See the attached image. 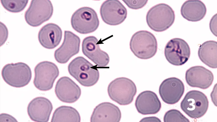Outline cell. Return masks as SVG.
I'll use <instances>...</instances> for the list:
<instances>
[{"label":"cell","mask_w":217,"mask_h":122,"mask_svg":"<svg viewBox=\"0 0 217 122\" xmlns=\"http://www.w3.org/2000/svg\"><path fill=\"white\" fill-rule=\"evenodd\" d=\"M69 74L81 85L86 87L93 86L98 82L99 72L94 66L82 56L77 57L68 66Z\"/></svg>","instance_id":"obj_1"},{"label":"cell","mask_w":217,"mask_h":122,"mask_svg":"<svg viewBox=\"0 0 217 122\" xmlns=\"http://www.w3.org/2000/svg\"><path fill=\"white\" fill-rule=\"evenodd\" d=\"M130 48L137 58L143 59H150L156 53L158 48L156 39L152 33L146 30H140L132 36Z\"/></svg>","instance_id":"obj_2"},{"label":"cell","mask_w":217,"mask_h":122,"mask_svg":"<svg viewBox=\"0 0 217 122\" xmlns=\"http://www.w3.org/2000/svg\"><path fill=\"white\" fill-rule=\"evenodd\" d=\"M175 12L168 5L160 3L151 8L147 12L146 20L149 27L158 32L165 31L174 23Z\"/></svg>","instance_id":"obj_3"},{"label":"cell","mask_w":217,"mask_h":122,"mask_svg":"<svg viewBox=\"0 0 217 122\" xmlns=\"http://www.w3.org/2000/svg\"><path fill=\"white\" fill-rule=\"evenodd\" d=\"M107 92L110 98L122 105L130 104L133 101L137 89L134 82L124 77L115 78L108 84Z\"/></svg>","instance_id":"obj_4"},{"label":"cell","mask_w":217,"mask_h":122,"mask_svg":"<svg viewBox=\"0 0 217 122\" xmlns=\"http://www.w3.org/2000/svg\"><path fill=\"white\" fill-rule=\"evenodd\" d=\"M1 74L7 84L16 88L27 85L30 82L32 75L30 67L21 62L6 64L2 68Z\"/></svg>","instance_id":"obj_5"},{"label":"cell","mask_w":217,"mask_h":122,"mask_svg":"<svg viewBox=\"0 0 217 122\" xmlns=\"http://www.w3.org/2000/svg\"><path fill=\"white\" fill-rule=\"evenodd\" d=\"M207 96L203 92L192 90L187 93L181 101L180 107L182 110L192 118H199L204 116L209 107Z\"/></svg>","instance_id":"obj_6"},{"label":"cell","mask_w":217,"mask_h":122,"mask_svg":"<svg viewBox=\"0 0 217 122\" xmlns=\"http://www.w3.org/2000/svg\"><path fill=\"white\" fill-rule=\"evenodd\" d=\"M99 24L97 14L93 8L87 7L79 8L72 14L71 24L77 32L85 34L95 31Z\"/></svg>","instance_id":"obj_7"},{"label":"cell","mask_w":217,"mask_h":122,"mask_svg":"<svg viewBox=\"0 0 217 122\" xmlns=\"http://www.w3.org/2000/svg\"><path fill=\"white\" fill-rule=\"evenodd\" d=\"M33 83L35 87L42 91L51 90L59 75V70L54 63L43 61L38 63L34 69Z\"/></svg>","instance_id":"obj_8"},{"label":"cell","mask_w":217,"mask_h":122,"mask_svg":"<svg viewBox=\"0 0 217 122\" xmlns=\"http://www.w3.org/2000/svg\"><path fill=\"white\" fill-rule=\"evenodd\" d=\"M53 8L49 0H33L26 11L25 19L33 27H37L48 20L52 16Z\"/></svg>","instance_id":"obj_9"},{"label":"cell","mask_w":217,"mask_h":122,"mask_svg":"<svg viewBox=\"0 0 217 122\" xmlns=\"http://www.w3.org/2000/svg\"><path fill=\"white\" fill-rule=\"evenodd\" d=\"M190 50L188 43L180 38H174L169 40L164 49V55L168 61L171 64L180 66L188 60Z\"/></svg>","instance_id":"obj_10"},{"label":"cell","mask_w":217,"mask_h":122,"mask_svg":"<svg viewBox=\"0 0 217 122\" xmlns=\"http://www.w3.org/2000/svg\"><path fill=\"white\" fill-rule=\"evenodd\" d=\"M100 13L103 21L111 26L121 24L125 20L127 15L126 8L118 0L104 1L100 7Z\"/></svg>","instance_id":"obj_11"},{"label":"cell","mask_w":217,"mask_h":122,"mask_svg":"<svg viewBox=\"0 0 217 122\" xmlns=\"http://www.w3.org/2000/svg\"><path fill=\"white\" fill-rule=\"evenodd\" d=\"M182 81L175 77L163 80L159 88V93L162 101L169 105H173L180 100L184 91Z\"/></svg>","instance_id":"obj_12"},{"label":"cell","mask_w":217,"mask_h":122,"mask_svg":"<svg viewBox=\"0 0 217 122\" xmlns=\"http://www.w3.org/2000/svg\"><path fill=\"white\" fill-rule=\"evenodd\" d=\"M80 40L79 37L71 31H64V39L61 45L54 52L56 60L58 63H67L79 51Z\"/></svg>","instance_id":"obj_13"},{"label":"cell","mask_w":217,"mask_h":122,"mask_svg":"<svg viewBox=\"0 0 217 122\" xmlns=\"http://www.w3.org/2000/svg\"><path fill=\"white\" fill-rule=\"evenodd\" d=\"M55 92L58 99L66 103L77 101L81 94L80 87L72 79L67 76L60 78L56 82Z\"/></svg>","instance_id":"obj_14"},{"label":"cell","mask_w":217,"mask_h":122,"mask_svg":"<svg viewBox=\"0 0 217 122\" xmlns=\"http://www.w3.org/2000/svg\"><path fill=\"white\" fill-rule=\"evenodd\" d=\"M98 40L95 36H90L83 40L82 51L84 55L99 67H105L109 62V55L101 50L98 44Z\"/></svg>","instance_id":"obj_15"},{"label":"cell","mask_w":217,"mask_h":122,"mask_svg":"<svg viewBox=\"0 0 217 122\" xmlns=\"http://www.w3.org/2000/svg\"><path fill=\"white\" fill-rule=\"evenodd\" d=\"M185 78L189 86L206 89L212 84L214 76L210 70L198 66L191 67L188 69L186 72Z\"/></svg>","instance_id":"obj_16"},{"label":"cell","mask_w":217,"mask_h":122,"mask_svg":"<svg viewBox=\"0 0 217 122\" xmlns=\"http://www.w3.org/2000/svg\"><path fill=\"white\" fill-rule=\"evenodd\" d=\"M53 109L51 102L43 97H37L29 103L27 112L30 119L37 122H47Z\"/></svg>","instance_id":"obj_17"},{"label":"cell","mask_w":217,"mask_h":122,"mask_svg":"<svg viewBox=\"0 0 217 122\" xmlns=\"http://www.w3.org/2000/svg\"><path fill=\"white\" fill-rule=\"evenodd\" d=\"M135 105L139 113L143 115L155 114L161 108V103L156 94L150 90H145L137 96Z\"/></svg>","instance_id":"obj_18"},{"label":"cell","mask_w":217,"mask_h":122,"mask_svg":"<svg viewBox=\"0 0 217 122\" xmlns=\"http://www.w3.org/2000/svg\"><path fill=\"white\" fill-rule=\"evenodd\" d=\"M121 116V111L117 106L109 102H103L94 108L90 120L92 122H118Z\"/></svg>","instance_id":"obj_19"},{"label":"cell","mask_w":217,"mask_h":122,"mask_svg":"<svg viewBox=\"0 0 217 122\" xmlns=\"http://www.w3.org/2000/svg\"><path fill=\"white\" fill-rule=\"evenodd\" d=\"M62 32L60 27L57 24L50 23L43 26L38 34V40L44 48L49 49L56 47L61 41Z\"/></svg>","instance_id":"obj_20"},{"label":"cell","mask_w":217,"mask_h":122,"mask_svg":"<svg viewBox=\"0 0 217 122\" xmlns=\"http://www.w3.org/2000/svg\"><path fill=\"white\" fill-rule=\"evenodd\" d=\"M206 13L204 4L198 0H190L184 2L181 9V13L183 18L191 22H197L202 20Z\"/></svg>","instance_id":"obj_21"},{"label":"cell","mask_w":217,"mask_h":122,"mask_svg":"<svg viewBox=\"0 0 217 122\" xmlns=\"http://www.w3.org/2000/svg\"><path fill=\"white\" fill-rule=\"evenodd\" d=\"M198 56L204 64L213 69L217 68V43L209 40L203 43L198 50Z\"/></svg>","instance_id":"obj_22"},{"label":"cell","mask_w":217,"mask_h":122,"mask_svg":"<svg viewBox=\"0 0 217 122\" xmlns=\"http://www.w3.org/2000/svg\"><path fill=\"white\" fill-rule=\"evenodd\" d=\"M80 121V117L77 111L70 106H61L54 111L51 121L76 122Z\"/></svg>","instance_id":"obj_23"},{"label":"cell","mask_w":217,"mask_h":122,"mask_svg":"<svg viewBox=\"0 0 217 122\" xmlns=\"http://www.w3.org/2000/svg\"><path fill=\"white\" fill-rule=\"evenodd\" d=\"M28 0H1L3 7L10 12L17 13L23 11L27 4Z\"/></svg>","instance_id":"obj_24"},{"label":"cell","mask_w":217,"mask_h":122,"mask_svg":"<svg viewBox=\"0 0 217 122\" xmlns=\"http://www.w3.org/2000/svg\"><path fill=\"white\" fill-rule=\"evenodd\" d=\"M163 120L164 122H190L180 111L175 109H171L167 111L164 115Z\"/></svg>","instance_id":"obj_25"},{"label":"cell","mask_w":217,"mask_h":122,"mask_svg":"<svg viewBox=\"0 0 217 122\" xmlns=\"http://www.w3.org/2000/svg\"><path fill=\"white\" fill-rule=\"evenodd\" d=\"M123 2L130 8L138 9L143 8L147 4L148 0H123Z\"/></svg>","instance_id":"obj_26"},{"label":"cell","mask_w":217,"mask_h":122,"mask_svg":"<svg viewBox=\"0 0 217 122\" xmlns=\"http://www.w3.org/2000/svg\"><path fill=\"white\" fill-rule=\"evenodd\" d=\"M8 36V30L7 27L0 22V46H1L6 41Z\"/></svg>","instance_id":"obj_27"},{"label":"cell","mask_w":217,"mask_h":122,"mask_svg":"<svg viewBox=\"0 0 217 122\" xmlns=\"http://www.w3.org/2000/svg\"><path fill=\"white\" fill-rule=\"evenodd\" d=\"M209 28L213 34L217 36V14L211 19L209 23Z\"/></svg>","instance_id":"obj_28"},{"label":"cell","mask_w":217,"mask_h":122,"mask_svg":"<svg viewBox=\"0 0 217 122\" xmlns=\"http://www.w3.org/2000/svg\"><path fill=\"white\" fill-rule=\"evenodd\" d=\"M0 122H17V120L12 116L7 114L2 113L0 115Z\"/></svg>","instance_id":"obj_29"},{"label":"cell","mask_w":217,"mask_h":122,"mask_svg":"<svg viewBox=\"0 0 217 122\" xmlns=\"http://www.w3.org/2000/svg\"><path fill=\"white\" fill-rule=\"evenodd\" d=\"M140 122H161V120L158 117H149L143 118L140 121Z\"/></svg>","instance_id":"obj_30"}]
</instances>
